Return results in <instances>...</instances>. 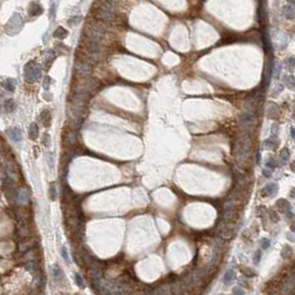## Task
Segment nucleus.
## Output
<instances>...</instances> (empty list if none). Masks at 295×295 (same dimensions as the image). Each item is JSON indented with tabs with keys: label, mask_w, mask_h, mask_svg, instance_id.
<instances>
[{
	"label": "nucleus",
	"mask_w": 295,
	"mask_h": 295,
	"mask_svg": "<svg viewBox=\"0 0 295 295\" xmlns=\"http://www.w3.org/2000/svg\"><path fill=\"white\" fill-rule=\"evenodd\" d=\"M61 256L63 257V260L66 262H69V256H68V252H67L66 247H62L61 249Z\"/></svg>",
	"instance_id": "f3484780"
},
{
	"label": "nucleus",
	"mask_w": 295,
	"mask_h": 295,
	"mask_svg": "<svg viewBox=\"0 0 295 295\" xmlns=\"http://www.w3.org/2000/svg\"><path fill=\"white\" fill-rule=\"evenodd\" d=\"M283 15L285 16V18L288 20H292L295 17V8L292 5H286L283 7Z\"/></svg>",
	"instance_id": "423d86ee"
},
{
	"label": "nucleus",
	"mask_w": 295,
	"mask_h": 295,
	"mask_svg": "<svg viewBox=\"0 0 295 295\" xmlns=\"http://www.w3.org/2000/svg\"><path fill=\"white\" fill-rule=\"evenodd\" d=\"M29 200V193L26 190H20L17 194V201L18 203L20 204H25L27 203Z\"/></svg>",
	"instance_id": "0eeeda50"
},
{
	"label": "nucleus",
	"mask_w": 295,
	"mask_h": 295,
	"mask_svg": "<svg viewBox=\"0 0 295 295\" xmlns=\"http://www.w3.org/2000/svg\"><path fill=\"white\" fill-rule=\"evenodd\" d=\"M52 273H54V276L56 277V279H58L60 275H62V272L60 271V269H59L58 266H56L54 270H52Z\"/></svg>",
	"instance_id": "dca6fc26"
},
{
	"label": "nucleus",
	"mask_w": 295,
	"mask_h": 295,
	"mask_svg": "<svg viewBox=\"0 0 295 295\" xmlns=\"http://www.w3.org/2000/svg\"><path fill=\"white\" fill-rule=\"evenodd\" d=\"M74 71L78 76L82 77V78H87L90 77L92 73V67L90 62L87 60H81V61H77L74 64Z\"/></svg>",
	"instance_id": "20e7f679"
},
{
	"label": "nucleus",
	"mask_w": 295,
	"mask_h": 295,
	"mask_svg": "<svg viewBox=\"0 0 295 295\" xmlns=\"http://www.w3.org/2000/svg\"><path fill=\"white\" fill-rule=\"evenodd\" d=\"M7 134L9 139L15 143H19L22 140V131L19 128H10L7 130Z\"/></svg>",
	"instance_id": "39448f33"
},
{
	"label": "nucleus",
	"mask_w": 295,
	"mask_h": 295,
	"mask_svg": "<svg viewBox=\"0 0 295 295\" xmlns=\"http://www.w3.org/2000/svg\"><path fill=\"white\" fill-rule=\"evenodd\" d=\"M112 1H115H115H118V0H112Z\"/></svg>",
	"instance_id": "393cba45"
},
{
	"label": "nucleus",
	"mask_w": 295,
	"mask_h": 295,
	"mask_svg": "<svg viewBox=\"0 0 295 295\" xmlns=\"http://www.w3.org/2000/svg\"><path fill=\"white\" fill-rule=\"evenodd\" d=\"M41 120H42V123L44 124V127H49L51 123V113L49 112V110H43L42 112H41Z\"/></svg>",
	"instance_id": "9d476101"
},
{
	"label": "nucleus",
	"mask_w": 295,
	"mask_h": 295,
	"mask_svg": "<svg viewBox=\"0 0 295 295\" xmlns=\"http://www.w3.org/2000/svg\"><path fill=\"white\" fill-rule=\"evenodd\" d=\"M262 241L264 242V243H263V244H262V247H263V249H266V247H269V246H270V241H269V240H265V239H263Z\"/></svg>",
	"instance_id": "aec40b11"
},
{
	"label": "nucleus",
	"mask_w": 295,
	"mask_h": 295,
	"mask_svg": "<svg viewBox=\"0 0 295 295\" xmlns=\"http://www.w3.org/2000/svg\"><path fill=\"white\" fill-rule=\"evenodd\" d=\"M81 20V17H73L72 19H70V20L68 21L69 25H74L76 22H78V21Z\"/></svg>",
	"instance_id": "6ab92c4d"
},
{
	"label": "nucleus",
	"mask_w": 295,
	"mask_h": 295,
	"mask_svg": "<svg viewBox=\"0 0 295 295\" xmlns=\"http://www.w3.org/2000/svg\"><path fill=\"white\" fill-rule=\"evenodd\" d=\"M3 87H5V88L8 90V91L13 92V91H15V89H16V83H15V80H12V79H8L7 81H6L5 83H3Z\"/></svg>",
	"instance_id": "f8f14e48"
},
{
	"label": "nucleus",
	"mask_w": 295,
	"mask_h": 295,
	"mask_svg": "<svg viewBox=\"0 0 295 295\" xmlns=\"http://www.w3.org/2000/svg\"><path fill=\"white\" fill-rule=\"evenodd\" d=\"M288 3H290V5H292V6H294V7H295V0H288Z\"/></svg>",
	"instance_id": "5701e85b"
},
{
	"label": "nucleus",
	"mask_w": 295,
	"mask_h": 295,
	"mask_svg": "<svg viewBox=\"0 0 295 295\" xmlns=\"http://www.w3.org/2000/svg\"><path fill=\"white\" fill-rule=\"evenodd\" d=\"M84 33L89 40L99 42L105 36V29L102 28V26L99 23H89V25H87Z\"/></svg>",
	"instance_id": "f03ea898"
},
{
	"label": "nucleus",
	"mask_w": 295,
	"mask_h": 295,
	"mask_svg": "<svg viewBox=\"0 0 295 295\" xmlns=\"http://www.w3.org/2000/svg\"><path fill=\"white\" fill-rule=\"evenodd\" d=\"M41 74L40 67L36 62L30 61L29 63L26 64L25 67V77L29 82H35L39 79Z\"/></svg>",
	"instance_id": "7ed1b4c3"
},
{
	"label": "nucleus",
	"mask_w": 295,
	"mask_h": 295,
	"mask_svg": "<svg viewBox=\"0 0 295 295\" xmlns=\"http://www.w3.org/2000/svg\"><path fill=\"white\" fill-rule=\"evenodd\" d=\"M233 277H234V273L232 270H229L225 272V274H224L223 276V283L224 284H229V283H231L232 281H233Z\"/></svg>",
	"instance_id": "9b49d317"
},
{
	"label": "nucleus",
	"mask_w": 295,
	"mask_h": 295,
	"mask_svg": "<svg viewBox=\"0 0 295 295\" xmlns=\"http://www.w3.org/2000/svg\"><path fill=\"white\" fill-rule=\"evenodd\" d=\"M16 108H17V105H16L15 100H12V99L6 100L5 103H3V109H5L6 112H8V113L13 112L16 110Z\"/></svg>",
	"instance_id": "6e6552de"
},
{
	"label": "nucleus",
	"mask_w": 295,
	"mask_h": 295,
	"mask_svg": "<svg viewBox=\"0 0 295 295\" xmlns=\"http://www.w3.org/2000/svg\"><path fill=\"white\" fill-rule=\"evenodd\" d=\"M292 134L294 135V138H295V132H294V129H292Z\"/></svg>",
	"instance_id": "b1692460"
},
{
	"label": "nucleus",
	"mask_w": 295,
	"mask_h": 295,
	"mask_svg": "<svg viewBox=\"0 0 295 295\" xmlns=\"http://www.w3.org/2000/svg\"><path fill=\"white\" fill-rule=\"evenodd\" d=\"M42 143L46 147H49L50 145V135L49 134H44L43 135V139H42Z\"/></svg>",
	"instance_id": "2eb2a0df"
},
{
	"label": "nucleus",
	"mask_w": 295,
	"mask_h": 295,
	"mask_svg": "<svg viewBox=\"0 0 295 295\" xmlns=\"http://www.w3.org/2000/svg\"><path fill=\"white\" fill-rule=\"evenodd\" d=\"M98 7L93 8V13L98 20L101 21H111L115 17V13L117 11L115 2L112 0H100L97 2Z\"/></svg>",
	"instance_id": "f257e3e1"
},
{
	"label": "nucleus",
	"mask_w": 295,
	"mask_h": 295,
	"mask_svg": "<svg viewBox=\"0 0 295 295\" xmlns=\"http://www.w3.org/2000/svg\"><path fill=\"white\" fill-rule=\"evenodd\" d=\"M67 35H68L67 30H66V29H63V28H61V27H60V28H58L56 31H54V37H57V38H59V39L66 38Z\"/></svg>",
	"instance_id": "ddd939ff"
},
{
	"label": "nucleus",
	"mask_w": 295,
	"mask_h": 295,
	"mask_svg": "<svg viewBox=\"0 0 295 295\" xmlns=\"http://www.w3.org/2000/svg\"><path fill=\"white\" fill-rule=\"evenodd\" d=\"M28 134H29V138H30L31 140H36L37 138H38L39 130H38V125H37L36 123H31L30 124L29 130H28Z\"/></svg>",
	"instance_id": "1a4fd4ad"
},
{
	"label": "nucleus",
	"mask_w": 295,
	"mask_h": 295,
	"mask_svg": "<svg viewBox=\"0 0 295 295\" xmlns=\"http://www.w3.org/2000/svg\"><path fill=\"white\" fill-rule=\"evenodd\" d=\"M50 81H51V79H50V78H49V77H48V81L44 82V83H43V88H46V89H48L49 86H50Z\"/></svg>",
	"instance_id": "4be33fe9"
},
{
	"label": "nucleus",
	"mask_w": 295,
	"mask_h": 295,
	"mask_svg": "<svg viewBox=\"0 0 295 295\" xmlns=\"http://www.w3.org/2000/svg\"><path fill=\"white\" fill-rule=\"evenodd\" d=\"M260 257H261V253H260V251H257L256 255H255V259H254V262H255V263H259Z\"/></svg>",
	"instance_id": "412c9836"
},
{
	"label": "nucleus",
	"mask_w": 295,
	"mask_h": 295,
	"mask_svg": "<svg viewBox=\"0 0 295 295\" xmlns=\"http://www.w3.org/2000/svg\"><path fill=\"white\" fill-rule=\"evenodd\" d=\"M50 198L52 199V200L56 199V189H54V185L50 186Z\"/></svg>",
	"instance_id": "a211bd4d"
},
{
	"label": "nucleus",
	"mask_w": 295,
	"mask_h": 295,
	"mask_svg": "<svg viewBox=\"0 0 295 295\" xmlns=\"http://www.w3.org/2000/svg\"><path fill=\"white\" fill-rule=\"evenodd\" d=\"M74 281H76V284L79 286V288H84V282L83 280H82V277L80 276V274H78V273H76L74 274Z\"/></svg>",
	"instance_id": "4468645a"
}]
</instances>
